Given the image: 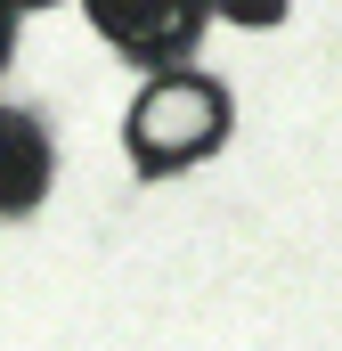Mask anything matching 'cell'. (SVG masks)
<instances>
[{"label":"cell","mask_w":342,"mask_h":351,"mask_svg":"<svg viewBox=\"0 0 342 351\" xmlns=\"http://www.w3.org/2000/svg\"><path fill=\"white\" fill-rule=\"evenodd\" d=\"M122 139H131L139 172H187V164H204L228 139V90L204 82V74H155L131 98Z\"/></svg>","instance_id":"cell-1"},{"label":"cell","mask_w":342,"mask_h":351,"mask_svg":"<svg viewBox=\"0 0 342 351\" xmlns=\"http://www.w3.org/2000/svg\"><path fill=\"white\" fill-rule=\"evenodd\" d=\"M90 25L114 41V49H131V58H179L196 33H204V16H212V0H82Z\"/></svg>","instance_id":"cell-2"},{"label":"cell","mask_w":342,"mask_h":351,"mask_svg":"<svg viewBox=\"0 0 342 351\" xmlns=\"http://www.w3.org/2000/svg\"><path fill=\"white\" fill-rule=\"evenodd\" d=\"M49 196V139L33 114L0 106V213H33Z\"/></svg>","instance_id":"cell-3"},{"label":"cell","mask_w":342,"mask_h":351,"mask_svg":"<svg viewBox=\"0 0 342 351\" xmlns=\"http://www.w3.org/2000/svg\"><path fill=\"white\" fill-rule=\"evenodd\" d=\"M212 16H228V25H277L285 0H212Z\"/></svg>","instance_id":"cell-4"},{"label":"cell","mask_w":342,"mask_h":351,"mask_svg":"<svg viewBox=\"0 0 342 351\" xmlns=\"http://www.w3.org/2000/svg\"><path fill=\"white\" fill-rule=\"evenodd\" d=\"M8 41H16V0H0V58H8Z\"/></svg>","instance_id":"cell-5"},{"label":"cell","mask_w":342,"mask_h":351,"mask_svg":"<svg viewBox=\"0 0 342 351\" xmlns=\"http://www.w3.org/2000/svg\"><path fill=\"white\" fill-rule=\"evenodd\" d=\"M16 8H49V0H16Z\"/></svg>","instance_id":"cell-6"}]
</instances>
